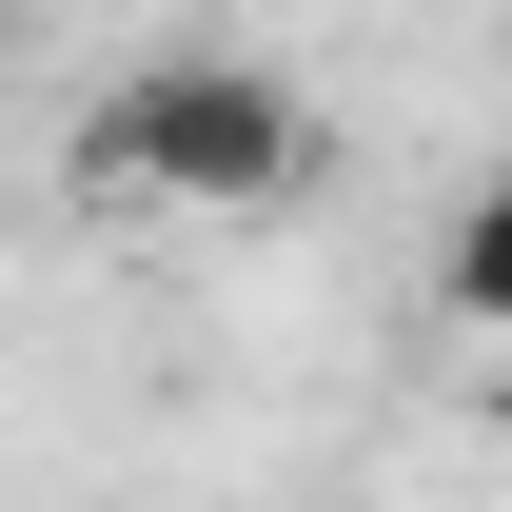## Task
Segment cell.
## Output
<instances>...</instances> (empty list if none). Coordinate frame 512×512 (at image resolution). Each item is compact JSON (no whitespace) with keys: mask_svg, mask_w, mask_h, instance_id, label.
Masks as SVG:
<instances>
[{"mask_svg":"<svg viewBox=\"0 0 512 512\" xmlns=\"http://www.w3.org/2000/svg\"><path fill=\"white\" fill-rule=\"evenodd\" d=\"M316 178V119L276 60H138L79 119V197L99 217H178V237H256L276 197Z\"/></svg>","mask_w":512,"mask_h":512,"instance_id":"cell-1","label":"cell"},{"mask_svg":"<svg viewBox=\"0 0 512 512\" xmlns=\"http://www.w3.org/2000/svg\"><path fill=\"white\" fill-rule=\"evenodd\" d=\"M434 316L473 335V355H512V178L453 197V237H434Z\"/></svg>","mask_w":512,"mask_h":512,"instance_id":"cell-2","label":"cell"}]
</instances>
